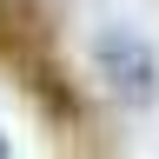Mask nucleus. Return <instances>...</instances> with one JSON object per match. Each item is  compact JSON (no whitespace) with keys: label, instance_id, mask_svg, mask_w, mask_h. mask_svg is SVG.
I'll return each instance as SVG.
<instances>
[{"label":"nucleus","instance_id":"nucleus-2","mask_svg":"<svg viewBox=\"0 0 159 159\" xmlns=\"http://www.w3.org/2000/svg\"><path fill=\"white\" fill-rule=\"evenodd\" d=\"M47 40H53L47 0H0V66H13L20 80H33V73L53 60Z\"/></svg>","mask_w":159,"mask_h":159},{"label":"nucleus","instance_id":"nucleus-1","mask_svg":"<svg viewBox=\"0 0 159 159\" xmlns=\"http://www.w3.org/2000/svg\"><path fill=\"white\" fill-rule=\"evenodd\" d=\"M93 60H99V80H106V93L119 106H159V53L133 27H99Z\"/></svg>","mask_w":159,"mask_h":159},{"label":"nucleus","instance_id":"nucleus-3","mask_svg":"<svg viewBox=\"0 0 159 159\" xmlns=\"http://www.w3.org/2000/svg\"><path fill=\"white\" fill-rule=\"evenodd\" d=\"M0 159H7V133H0Z\"/></svg>","mask_w":159,"mask_h":159}]
</instances>
